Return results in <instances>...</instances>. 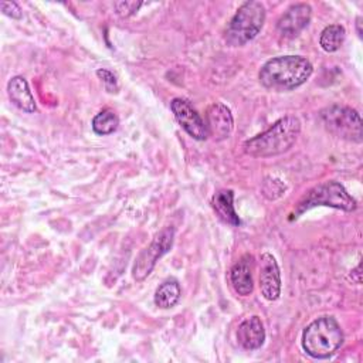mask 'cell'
<instances>
[{
    "mask_svg": "<svg viewBox=\"0 0 363 363\" xmlns=\"http://www.w3.org/2000/svg\"><path fill=\"white\" fill-rule=\"evenodd\" d=\"M313 72L311 61L301 55H281L268 60L259 69L262 86L272 91H291L303 85Z\"/></svg>",
    "mask_w": 363,
    "mask_h": 363,
    "instance_id": "cell-1",
    "label": "cell"
},
{
    "mask_svg": "<svg viewBox=\"0 0 363 363\" xmlns=\"http://www.w3.org/2000/svg\"><path fill=\"white\" fill-rule=\"evenodd\" d=\"M301 133V122L296 116H284L267 130L244 142L242 149L251 157H271L288 152Z\"/></svg>",
    "mask_w": 363,
    "mask_h": 363,
    "instance_id": "cell-2",
    "label": "cell"
},
{
    "mask_svg": "<svg viewBox=\"0 0 363 363\" xmlns=\"http://www.w3.org/2000/svg\"><path fill=\"white\" fill-rule=\"evenodd\" d=\"M345 336L333 316H319L302 332V347L313 359H328L343 345Z\"/></svg>",
    "mask_w": 363,
    "mask_h": 363,
    "instance_id": "cell-3",
    "label": "cell"
},
{
    "mask_svg": "<svg viewBox=\"0 0 363 363\" xmlns=\"http://www.w3.org/2000/svg\"><path fill=\"white\" fill-rule=\"evenodd\" d=\"M318 206H326L343 211H353L356 210L357 203L342 183L336 180H328L308 190L296 203L291 216L292 218H298L305 211Z\"/></svg>",
    "mask_w": 363,
    "mask_h": 363,
    "instance_id": "cell-4",
    "label": "cell"
},
{
    "mask_svg": "<svg viewBox=\"0 0 363 363\" xmlns=\"http://www.w3.org/2000/svg\"><path fill=\"white\" fill-rule=\"evenodd\" d=\"M265 23V7L261 1H244L230 20L225 30V43L240 47L254 40Z\"/></svg>",
    "mask_w": 363,
    "mask_h": 363,
    "instance_id": "cell-5",
    "label": "cell"
},
{
    "mask_svg": "<svg viewBox=\"0 0 363 363\" xmlns=\"http://www.w3.org/2000/svg\"><path fill=\"white\" fill-rule=\"evenodd\" d=\"M320 119L329 133L350 142H362V119L356 109L342 105H330L320 111Z\"/></svg>",
    "mask_w": 363,
    "mask_h": 363,
    "instance_id": "cell-6",
    "label": "cell"
},
{
    "mask_svg": "<svg viewBox=\"0 0 363 363\" xmlns=\"http://www.w3.org/2000/svg\"><path fill=\"white\" fill-rule=\"evenodd\" d=\"M173 241H174L173 227H164L159 233H156L152 242L139 252L133 264V268H132L133 279L138 282L146 279L152 272V269L155 268L156 262L172 250Z\"/></svg>",
    "mask_w": 363,
    "mask_h": 363,
    "instance_id": "cell-7",
    "label": "cell"
},
{
    "mask_svg": "<svg viewBox=\"0 0 363 363\" xmlns=\"http://www.w3.org/2000/svg\"><path fill=\"white\" fill-rule=\"evenodd\" d=\"M170 109L183 128V130L196 140H206L208 138V130L203 118L191 106V104L184 98H174L170 102Z\"/></svg>",
    "mask_w": 363,
    "mask_h": 363,
    "instance_id": "cell-8",
    "label": "cell"
},
{
    "mask_svg": "<svg viewBox=\"0 0 363 363\" xmlns=\"http://www.w3.org/2000/svg\"><path fill=\"white\" fill-rule=\"evenodd\" d=\"M259 291L267 301H277L281 295V271L271 252L259 257Z\"/></svg>",
    "mask_w": 363,
    "mask_h": 363,
    "instance_id": "cell-9",
    "label": "cell"
},
{
    "mask_svg": "<svg viewBox=\"0 0 363 363\" xmlns=\"http://www.w3.org/2000/svg\"><path fill=\"white\" fill-rule=\"evenodd\" d=\"M312 7L308 3H295L286 9L277 23V31L286 38L298 35L311 21Z\"/></svg>",
    "mask_w": 363,
    "mask_h": 363,
    "instance_id": "cell-10",
    "label": "cell"
},
{
    "mask_svg": "<svg viewBox=\"0 0 363 363\" xmlns=\"http://www.w3.org/2000/svg\"><path fill=\"white\" fill-rule=\"evenodd\" d=\"M206 126L208 130V136H213L216 140H223L228 138L234 126L231 111L224 104H220V102L211 104L207 108Z\"/></svg>",
    "mask_w": 363,
    "mask_h": 363,
    "instance_id": "cell-11",
    "label": "cell"
},
{
    "mask_svg": "<svg viewBox=\"0 0 363 363\" xmlns=\"http://www.w3.org/2000/svg\"><path fill=\"white\" fill-rule=\"evenodd\" d=\"M254 258L250 254L242 255L230 268L228 279L234 292L240 296H248L254 291Z\"/></svg>",
    "mask_w": 363,
    "mask_h": 363,
    "instance_id": "cell-12",
    "label": "cell"
},
{
    "mask_svg": "<svg viewBox=\"0 0 363 363\" xmlns=\"http://www.w3.org/2000/svg\"><path fill=\"white\" fill-rule=\"evenodd\" d=\"M237 340L245 350H257L265 342V329L258 316L242 320L237 329Z\"/></svg>",
    "mask_w": 363,
    "mask_h": 363,
    "instance_id": "cell-13",
    "label": "cell"
},
{
    "mask_svg": "<svg viewBox=\"0 0 363 363\" xmlns=\"http://www.w3.org/2000/svg\"><path fill=\"white\" fill-rule=\"evenodd\" d=\"M7 94L10 101L21 111L27 113H33L37 109L35 99L30 91L28 82L24 77H13L7 84Z\"/></svg>",
    "mask_w": 363,
    "mask_h": 363,
    "instance_id": "cell-14",
    "label": "cell"
},
{
    "mask_svg": "<svg viewBox=\"0 0 363 363\" xmlns=\"http://www.w3.org/2000/svg\"><path fill=\"white\" fill-rule=\"evenodd\" d=\"M211 207L216 211L217 217L231 225L238 227L241 224V220L234 208V191L230 189H224L217 191L211 199Z\"/></svg>",
    "mask_w": 363,
    "mask_h": 363,
    "instance_id": "cell-15",
    "label": "cell"
},
{
    "mask_svg": "<svg viewBox=\"0 0 363 363\" xmlns=\"http://www.w3.org/2000/svg\"><path fill=\"white\" fill-rule=\"evenodd\" d=\"M180 296H182V288L177 279L167 278L157 286L153 301L157 308L170 309L177 305V302L180 301Z\"/></svg>",
    "mask_w": 363,
    "mask_h": 363,
    "instance_id": "cell-16",
    "label": "cell"
},
{
    "mask_svg": "<svg viewBox=\"0 0 363 363\" xmlns=\"http://www.w3.org/2000/svg\"><path fill=\"white\" fill-rule=\"evenodd\" d=\"M346 30L340 24H330L326 26L319 37V45L326 52H335L337 51L345 41Z\"/></svg>",
    "mask_w": 363,
    "mask_h": 363,
    "instance_id": "cell-17",
    "label": "cell"
},
{
    "mask_svg": "<svg viewBox=\"0 0 363 363\" xmlns=\"http://www.w3.org/2000/svg\"><path fill=\"white\" fill-rule=\"evenodd\" d=\"M92 130L96 135L105 136L113 133L119 126V118L118 115L111 109H102L98 112L92 119Z\"/></svg>",
    "mask_w": 363,
    "mask_h": 363,
    "instance_id": "cell-18",
    "label": "cell"
},
{
    "mask_svg": "<svg viewBox=\"0 0 363 363\" xmlns=\"http://www.w3.org/2000/svg\"><path fill=\"white\" fill-rule=\"evenodd\" d=\"M271 191H274V193H272V200H274V199H278V197H281V196L284 194V191H285V184H284L281 180H278V179H267V180L264 182L262 194L268 199V196H269Z\"/></svg>",
    "mask_w": 363,
    "mask_h": 363,
    "instance_id": "cell-19",
    "label": "cell"
},
{
    "mask_svg": "<svg viewBox=\"0 0 363 363\" xmlns=\"http://www.w3.org/2000/svg\"><path fill=\"white\" fill-rule=\"evenodd\" d=\"M96 75L98 78L104 82L105 88L108 92H116L118 91V81H116V77L109 71V69H104V68H99L96 71Z\"/></svg>",
    "mask_w": 363,
    "mask_h": 363,
    "instance_id": "cell-20",
    "label": "cell"
},
{
    "mask_svg": "<svg viewBox=\"0 0 363 363\" xmlns=\"http://www.w3.org/2000/svg\"><path fill=\"white\" fill-rule=\"evenodd\" d=\"M142 4L143 3H140V1H118V3H115V9L119 16L129 17L135 11H138Z\"/></svg>",
    "mask_w": 363,
    "mask_h": 363,
    "instance_id": "cell-21",
    "label": "cell"
},
{
    "mask_svg": "<svg viewBox=\"0 0 363 363\" xmlns=\"http://www.w3.org/2000/svg\"><path fill=\"white\" fill-rule=\"evenodd\" d=\"M0 9L6 16H9L11 18H21L23 17V11H21L20 6L16 1H1Z\"/></svg>",
    "mask_w": 363,
    "mask_h": 363,
    "instance_id": "cell-22",
    "label": "cell"
},
{
    "mask_svg": "<svg viewBox=\"0 0 363 363\" xmlns=\"http://www.w3.org/2000/svg\"><path fill=\"white\" fill-rule=\"evenodd\" d=\"M360 24H362V17H357V20H356V27H357V34H359V37H362V30H360Z\"/></svg>",
    "mask_w": 363,
    "mask_h": 363,
    "instance_id": "cell-23",
    "label": "cell"
}]
</instances>
